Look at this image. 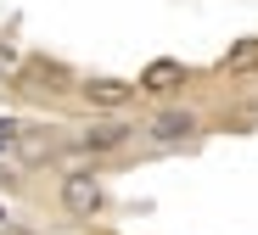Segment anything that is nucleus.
I'll return each instance as SVG.
<instances>
[{
	"instance_id": "nucleus-1",
	"label": "nucleus",
	"mask_w": 258,
	"mask_h": 235,
	"mask_svg": "<svg viewBox=\"0 0 258 235\" xmlns=\"http://www.w3.org/2000/svg\"><path fill=\"white\" fill-rule=\"evenodd\" d=\"M62 207H68L73 218H90V213L101 207V185H96V174H68V179H62Z\"/></svg>"
},
{
	"instance_id": "nucleus-2",
	"label": "nucleus",
	"mask_w": 258,
	"mask_h": 235,
	"mask_svg": "<svg viewBox=\"0 0 258 235\" xmlns=\"http://www.w3.org/2000/svg\"><path fill=\"white\" fill-rule=\"evenodd\" d=\"M197 134V118L185 112V107H168V112H157L152 118V140H163V146H174V140H191Z\"/></svg>"
},
{
	"instance_id": "nucleus-3",
	"label": "nucleus",
	"mask_w": 258,
	"mask_h": 235,
	"mask_svg": "<svg viewBox=\"0 0 258 235\" xmlns=\"http://www.w3.org/2000/svg\"><path fill=\"white\" fill-rule=\"evenodd\" d=\"M84 96H90L96 107H123L129 96H135V84H123V79H90V84H84Z\"/></svg>"
},
{
	"instance_id": "nucleus-4",
	"label": "nucleus",
	"mask_w": 258,
	"mask_h": 235,
	"mask_svg": "<svg viewBox=\"0 0 258 235\" xmlns=\"http://www.w3.org/2000/svg\"><path fill=\"white\" fill-rule=\"evenodd\" d=\"M123 140H129L123 123H96V129H84V151H118Z\"/></svg>"
},
{
	"instance_id": "nucleus-5",
	"label": "nucleus",
	"mask_w": 258,
	"mask_h": 235,
	"mask_svg": "<svg viewBox=\"0 0 258 235\" xmlns=\"http://www.w3.org/2000/svg\"><path fill=\"white\" fill-rule=\"evenodd\" d=\"M168 84H185V67L180 62H152L141 73V90H168Z\"/></svg>"
},
{
	"instance_id": "nucleus-6",
	"label": "nucleus",
	"mask_w": 258,
	"mask_h": 235,
	"mask_svg": "<svg viewBox=\"0 0 258 235\" xmlns=\"http://www.w3.org/2000/svg\"><path fill=\"white\" fill-rule=\"evenodd\" d=\"M225 67H230V73H247V67H258V39H241L236 51L225 56Z\"/></svg>"
},
{
	"instance_id": "nucleus-7",
	"label": "nucleus",
	"mask_w": 258,
	"mask_h": 235,
	"mask_svg": "<svg viewBox=\"0 0 258 235\" xmlns=\"http://www.w3.org/2000/svg\"><path fill=\"white\" fill-rule=\"evenodd\" d=\"M12 140H17V129H12V123H0V151H6Z\"/></svg>"
},
{
	"instance_id": "nucleus-8",
	"label": "nucleus",
	"mask_w": 258,
	"mask_h": 235,
	"mask_svg": "<svg viewBox=\"0 0 258 235\" xmlns=\"http://www.w3.org/2000/svg\"><path fill=\"white\" fill-rule=\"evenodd\" d=\"M0 67H17V51H12V45H0Z\"/></svg>"
}]
</instances>
